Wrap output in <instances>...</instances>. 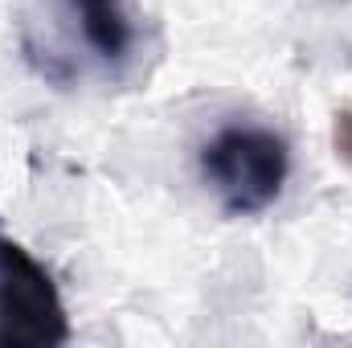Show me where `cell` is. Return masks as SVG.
Masks as SVG:
<instances>
[{
  "label": "cell",
  "instance_id": "cell-1",
  "mask_svg": "<svg viewBox=\"0 0 352 348\" xmlns=\"http://www.w3.org/2000/svg\"><path fill=\"white\" fill-rule=\"evenodd\" d=\"M25 58L54 87H127L148 58V25L131 0H29Z\"/></svg>",
  "mask_w": 352,
  "mask_h": 348
},
{
  "label": "cell",
  "instance_id": "cell-2",
  "mask_svg": "<svg viewBox=\"0 0 352 348\" xmlns=\"http://www.w3.org/2000/svg\"><path fill=\"white\" fill-rule=\"evenodd\" d=\"M197 160L205 184L230 217H258L287 188L291 144L266 123L230 119L201 144Z\"/></svg>",
  "mask_w": 352,
  "mask_h": 348
},
{
  "label": "cell",
  "instance_id": "cell-3",
  "mask_svg": "<svg viewBox=\"0 0 352 348\" xmlns=\"http://www.w3.org/2000/svg\"><path fill=\"white\" fill-rule=\"evenodd\" d=\"M70 312L54 274L21 242L0 238V348H62Z\"/></svg>",
  "mask_w": 352,
  "mask_h": 348
},
{
  "label": "cell",
  "instance_id": "cell-4",
  "mask_svg": "<svg viewBox=\"0 0 352 348\" xmlns=\"http://www.w3.org/2000/svg\"><path fill=\"white\" fill-rule=\"evenodd\" d=\"M336 148H340V156H349L352 160V115H336Z\"/></svg>",
  "mask_w": 352,
  "mask_h": 348
}]
</instances>
